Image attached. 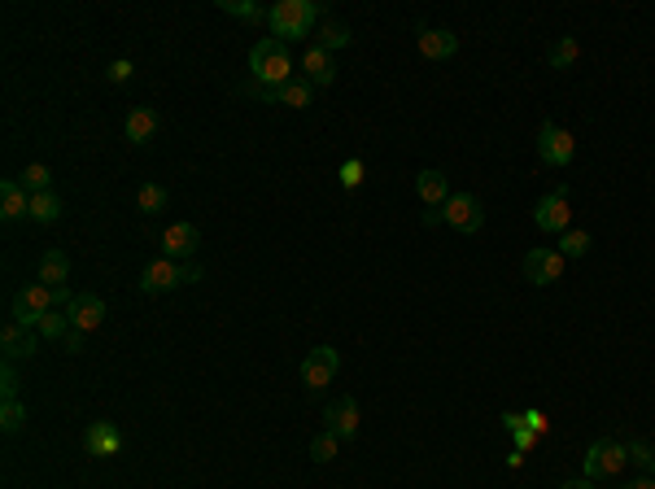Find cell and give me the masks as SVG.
Returning <instances> with one entry per match:
<instances>
[{
  "label": "cell",
  "instance_id": "29",
  "mask_svg": "<svg viewBox=\"0 0 655 489\" xmlns=\"http://www.w3.org/2000/svg\"><path fill=\"white\" fill-rule=\"evenodd\" d=\"M70 328H75V324H70V314H66V311H48L40 319V328H36V333H40L44 341H61Z\"/></svg>",
  "mask_w": 655,
  "mask_h": 489
},
{
  "label": "cell",
  "instance_id": "24",
  "mask_svg": "<svg viewBox=\"0 0 655 489\" xmlns=\"http://www.w3.org/2000/svg\"><path fill=\"white\" fill-rule=\"evenodd\" d=\"M576 58H581V44H576L573 36H559L555 44L546 48V66H551V70H568Z\"/></svg>",
  "mask_w": 655,
  "mask_h": 489
},
{
  "label": "cell",
  "instance_id": "20",
  "mask_svg": "<svg viewBox=\"0 0 655 489\" xmlns=\"http://www.w3.org/2000/svg\"><path fill=\"white\" fill-rule=\"evenodd\" d=\"M26 210H31V193L22 188V179H5V184H0V218L14 223V218H22Z\"/></svg>",
  "mask_w": 655,
  "mask_h": 489
},
{
  "label": "cell",
  "instance_id": "11",
  "mask_svg": "<svg viewBox=\"0 0 655 489\" xmlns=\"http://www.w3.org/2000/svg\"><path fill=\"white\" fill-rule=\"evenodd\" d=\"M201 250V228L197 223H171L162 232V258H175V262H193Z\"/></svg>",
  "mask_w": 655,
  "mask_h": 489
},
{
  "label": "cell",
  "instance_id": "38",
  "mask_svg": "<svg viewBox=\"0 0 655 489\" xmlns=\"http://www.w3.org/2000/svg\"><path fill=\"white\" fill-rule=\"evenodd\" d=\"M524 424H529L537 437H546V432H551V420H546V411H524Z\"/></svg>",
  "mask_w": 655,
  "mask_h": 489
},
{
  "label": "cell",
  "instance_id": "3",
  "mask_svg": "<svg viewBox=\"0 0 655 489\" xmlns=\"http://www.w3.org/2000/svg\"><path fill=\"white\" fill-rule=\"evenodd\" d=\"M424 223L437 228V223H446V228H455L463 236H477L485 228V210H481V201L472 193H450V201L441 206V210H424Z\"/></svg>",
  "mask_w": 655,
  "mask_h": 489
},
{
  "label": "cell",
  "instance_id": "8",
  "mask_svg": "<svg viewBox=\"0 0 655 489\" xmlns=\"http://www.w3.org/2000/svg\"><path fill=\"white\" fill-rule=\"evenodd\" d=\"M573 154H576L573 132H564L559 122H542V127H537V157H542L546 166H568Z\"/></svg>",
  "mask_w": 655,
  "mask_h": 489
},
{
  "label": "cell",
  "instance_id": "21",
  "mask_svg": "<svg viewBox=\"0 0 655 489\" xmlns=\"http://www.w3.org/2000/svg\"><path fill=\"white\" fill-rule=\"evenodd\" d=\"M36 280H40V284H48V289H66V280H70V258L61 254V250H44Z\"/></svg>",
  "mask_w": 655,
  "mask_h": 489
},
{
  "label": "cell",
  "instance_id": "17",
  "mask_svg": "<svg viewBox=\"0 0 655 489\" xmlns=\"http://www.w3.org/2000/svg\"><path fill=\"white\" fill-rule=\"evenodd\" d=\"M416 193H419V201H424L428 210H441V206L450 201V179H446V171L428 166V171H419L416 175Z\"/></svg>",
  "mask_w": 655,
  "mask_h": 489
},
{
  "label": "cell",
  "instance_id": "26",
  "mask_svg": "<svg viewBox=\"0 0 655 489\" xmlns=\"http://www.w3.org/2000/svg\"><path fill=\"white\" fill-rule=\"evenodd\" d=\"M166 201H171V193L162 188V184H140V193H136V210L140 215H158V210H166Z\"/></svg>",
  "mask_w": 655,
  "mask_h": 489
},
{
  "label": "cell",
  "instance_id": "39",
  "mask_svg": "<svg viewBox=\"0 0 655 489\" xmlns=\"http://www.w3.org/2000/svg\"><path fill=\"white\" fill-rule=\"evenodd\" d=\"M83 341H88V333H79V328H70V333L61 336V345H66V354H83Z\"/></svg>",
  "mask_w": 655,
  "mask_h": 489
},
{
  "label": "cell",
  "instance_id": "18",
  "mask_svg": "<svg viewBox=\"0 0 655 489\" xmlns=\"http://www.w3.org/2000/svg\"><path fill=\"white\" fill-rule=\"evenodd\" d=\"M301 70H306V83L328 88V83L337 79V61H333V53H323L319 44H306V53H301Z\"/></svg>",
  "mask_w": 655,
  "mask_h": 489
},
{
  "label": "cell",
  "instance_id": "15",
  "mask_svg": "<svg viewBox=\"0 0 655 489\" xmlns=\"http://www.w3.org/2000/svg\"><path fill=\"white\" fill-rule=\"evenodd\" d=\"M416 48L428 61H450L459 53V36L441 31V27H419V31H416Z\"/></svg>",
  "mask_w": 655,
  "mask_h": 489
},
{
  "label": "cell",
  "instance_id": "22",
  "mask_svg": "<svg viewBox=\"0 0 655 489\" xmlns=\"http://www.w3.org/2000/svg\"><path fill=\"white\" fill-rule=\"evenodd\" d=\"M311 101H315V83H306V79H293V83H280V88H276V105L306 110Z\"/></svg>",
  "mask_w": 655,
  "mask_h": 489
},
{
  "label": "cell",
  "instance_id": "41",
  "mask_svg": "<svg viewBox=\"0 0 655 489\" xmlns=\"http://www.w3.org/2000/svg\"><path fill=\"white\" fill-rule=\"evenodd\" d=\"M620 489H655V481L651 476H638V481H629V485H620Z\"/></svg>",
  "mask_w": 655,
  "mask_h": 489
},
{
  "label": "cell",
  "instance_id": "35",
  "mask_svg": "<svg viewBox=\"0 0 655 489\" xmlns=\"http://www.w3.org/2000/svg\"><path fill=\"white\" fill-rule=\"evenodd\" d=\"M629 463H638L642 472H655V446L651 441H634V446H629Z\"/></svg>",
  "mask_w": 655,
  "mask_h": 489
},
{
  "label": "cell",
  "instance_id": "30",
  "mask_svg": "<svg viewBox=\"0 0 655 489\" xmlns=\"http://www.w3.org/2000/svg\"><path fill=\"white\" fill-rule=\"evenodd\" d=\"M218 9L240 22H267V9H262V5H249V0H218Z\"/></svg>",
  "mask_w": 655,
  "mask_h": 489
},
{
  "label": "cell",
  "instance_id": "25",
  "mask_svg": "<svg viewBox=\"0 0 655 489\" xmlns=\"http://www.w3.org/2000/svg\"><path fill=\"white\" fill-rule=\"evenodd\" d=\"M350 27H345V22H328L323 18V27H319V48H323V53H341V48H350Z\"/></svg>",
  "mask_w": 655,
  "mask_h": 489
},
{
  "label": "cell",
  "instance_id": "23",
  "mask_svg": "<svg viewBox=\"0 0 655 489\" xmlns=\"http://www.w3.org/2000/svg\"><path fill=\"white\" fill-rule=\"evenodd\" d=\"M26 218L31 223H40V228H48V223H58L61 218V197L48 188V193H36L31 197V210H26Z\"/></svg>",
  "mask_w": 655,
  "mask_h": 489
},
{
  "label": "cell",
  "instance_id": "13",
  "mask_svg": "<svg viewBox=\"0 0 655 489\" xmlns=\"http://www.w3.org/2000/svg\"><path fill=\"white\" fill-rule=\"evenodd\" d=\"M323 429L333 432V437H341V441H350L358 432V402L350 393H341V398H333L323 407Z\"/></svg>",
  "mask_w": 655,
  "mask_h": 489
},
{
  "label": "cell",
  "instance_id": "36",
  "mask_svg": "<svg viewBox=\"0 0 655 489\" xmlns=\"http://www.w3.org/2000/svg\"><path fill=\"white\" fill-rule=\"evenodd\" d=\"M132 75H136V66H132L127 58L110 61V70H105V79H110V83H132Z\"/></svg>",
  "mask_w": 655,
  "mask_h": 489
},
{
  "label": "cell",
  "instance_id": "33",
  "mask_svg": "<svg viewBox=\"0 0 655 489\" xmlns=\"http://www.w3.org/2000/svg\"><path fill=\"white\" fill-rule=\"evenodd\" d=\"M555 250L564 258H586V254H590V232H573V228H568V232L559 236Z\"/></svg>",
  "mask_w": 655,
  "mask_h": 489
},
{
  "label": "cell",
  "instance_id": "31",
  "mask_svg": "<svg viewBox=\"0 0 655 489\" xmlns=\"http://www.w3.org/2000/svg\"><path fill=\"white\" fill-rule=\"evenodd\" d=\"M337 451H341V437H333L328 429L319 432V437H311V459H315V463H333Z\"/></svg>",
  "mask_w": 655,
  "mask_h": 489
},
{
  "label": "cell",
  "instance_id": "16",
  "mask_svg": "<svg viewBox=\"0 0 655 489\" xmlns=\"http://www.w3.org/2000/svg\"><path fill=\"white\" fill-rule=\"evenodd\" d=\"M158 127H162V114L153 105H136V110L127 114V122H122V132H127V140H132L136 149H144L149 140L158 136Z\"/></svg>",
  "mask_w": 655,
  "mask_h": 489
},
{
  "label": "cell",
  "instance_id": "1",
  "mask_svg": "<svg viewBox=\"0 0 655 489\" xmlns=\"http://www.w3.org/2000/svg\"><path fill=\"white\" fill-rule=\"evenodd\" d=\"M323 5L319 0H276L271 9H267V27H271V36L276 39H306L315 31V22H323Z\"/></svg>",
  "mask_w": 655,
  "mask_h": 489
},
{
  "label": "cell",
  "instance_id": "14",
  "mask_svg": "<svg viewBox=\"0 0 655 489\" xmlns=\"http://www.w3.org/2000/svg\"><path fill=\"white\" fill-rule=\"evenodd\" d=\"M83 451L92 454V459H114L122 451V432L110 424V420H97V424H88L83 432Z\"/></svg>",
  "mask_w": 655,
  "mask_h": 489
},
{
  "label": "cell",
  "instance_id": "5",
  "mask_svg": "<svg viewBox=\"0 0 655 489\" xmlns=\"http://www.w3.org/2000/svg\"><path fill=\"white\" fill-rule=\"evenodd\" d=\"M337 372H341V354L333 345H315L301 358V385H306V393H323L337 380Z\"/></svg>",
  "mask_w": 655,
  "mask_h": 489
},
{
  "label": "cell",
  "instance_id": "40",
  "mask_svg": "<svg viewBox=\"0 0 655 489\" xmlns=\"http://www.w3.org/2000/svg\"><path fill=\"white\" fill-rule=\"evenodd\" d=\"M559 489H595V481H586V476H576V481H564Z\"/></svg>",
  "mask_w": 655,
  "mask_h": 489
},
{
  "label": "cell",
  "instance_id": "19",
  "mask_svg": "<svg viewBox=\"0 0 655 489\" xmlns=\"http://www.w3.org/2000/svg\"><path fill=\"white\" fill-rule=\"evenodd\" d=\"M70 324L79 328V333H92V328H100L105 324V302H100L97 293H75V302H70Z\"/></svg>",
  "mask_w": 655,
  "mask_h": 489
},
{
  "label": "cell",
  "instance_id": "27",
  "mask_svg": "<svg viewBox=\"0 0 655 489\" xmlns=\"http://www.w3.org/2000/svg\"><path fill=\"white\" fill-rule=\"evenodd\" d=\"M502 429L512 432L516 451H534L537 441H542V437H537V432L529 429V424H524V415H516V411H507V415H502Z\"/></svg>",
  "mask_w": 655,
  "mask_h": 489
},
{
  "label": "cell",
  "instance_id": "28",
  "mask_svg": "<svg viewBox=\"0 0 655 489\" xmlns=\"http://www.w3.org/2000/svg\"><path fill=\"white\" fill-rule=\"evenodd\" d=\"M22 188H26L31 197H36V193H48V188H53V171H48L44 162H31V166L22 171Z\"/></svg>",
  "mask_w": 655,
  "mask_h": 489
},
{
  "label": "cell",
  "instance_id": "34",
  "mask_svg": "<svg viewBox=\"0 0 655 489\" xmlns=\"http://www.w3.org/2000/svg\"><path fill=\"white\" fill-rule=\"evenodd\" d=\"M363 175H367V166H363V157H350V162L341 166V188H350V193H354L358 184H363Z\"/></svg>",
  "mask_w": 655,
  "mask_h": 489
},
{
  "label": "cell",
  "instance_id": "12",
  "mask_svg": "<svg viewBox=\"0 0 655 489\" xmlns=\"http://www.w3.org/2000/svg\"><path fill=\"white\" fill-rule=\"evenodd\" d=\"M184 284V267H179L175 258H158V262H149L144 271H140V293L158 297V293H171Z\"/></svg>",
  "mask_w": 655,
  "mask_h": 489
},
{
  "label": "cell",
  "instance_id": "10",
  "mask_svg": "<svg viewBox=\"0 0 655 489\" xmlns=\"http://www.w3.org/2000/svg\"><path fill=\"white\" fill-rule=\"evenodd\" d=\"M564 262H568V258L559 254V250H551V245L529 250V254H524V280L537 284V289H546V284H555L559 275H564Z\"/></svg>",
  "mask_w": 655,
  "mask_h": 489
},
{
  "label": "cell",
  "instance_id": "4",
  "mask_svg": "<svg viewBox=\"0 0 655 489\" xmlns=\"http://www.w3.org/2000/svg\"><path fill=\"white\" fill-rule=\"evenodd\" d=\"M48 311H58V306H53V289L36 280V284H26V289H18V293H14L9 319H18L22 328H40V319Z\"/></svg>",
  "mask_w": 655,
  "mask_h": 489
},
{
  "label": "cell",
  "instance_id": "6",
  "mask_svg": "<svg viewBox=\"0 0 655 489\" xmlns=\"http://www.w3.org/2000/svg\"><path fill=\"white\" fill-rule=\"evenodd\" d=\"M629 463V446H620L612 437L595 441L586 451V481H607V476H620V468Z\"/></svg>",
  "mask_w": 655,
  "mask_h": 489
},
{
  "label": "cell",
  "instance_id": "32",
  "mask_svg": "<svg viewBox=\"0 0 655 489\" xmlns=\"http://www.w3.org/2000/svg\"><path fill=\"white\" fill-rule=\"evenodd\" d=\"M22 424H26V407H22L18 398H5V407H0V429L9 432H22Z\"/></svg>",
  "mask_w": 655,
  "mask_h": 489
},
{
  "label": "cell",
  "instance_id": "9",
  "mask_svg": "<svg viewBox=\"0 0 655 489\" xmlns=\"http://www.w3.org/2000/svg\"><path fill=\"white\" fill-rule=\"evenodd\" d=\"M44 336L36 328H22L18 319H5L0 328V350H5V363H22V358H36L40 354Z\"/></svg>",
  "mask_w": 655,
  "mask_h": 489
},
{
  "label": "cell",
  "instance_id": "7",
  "mask_svg": "<svg viewBox=\"0 0 655 489\" xmlns=\"http://www.w3.org/2000/svg\"><path fill=\"white\" fill-rule=\"evenodd\" d=\"M534 223L542 232L551 236H564L573 228V206H568V188H555V193H546L542 201L534 206Z\"/></svg>",
  "mask_w": 655,
  "mask_h": 489
},
{
  "label": "cell",
  "instance_id": "37",
  "mask_svg": "<svg viewBox=\"0 0 655 489\" xmlns=\"http://www.w3.org/2000/svg\"><path fill=\"white\" fill-rule=\"evenodd\" d=\"M18 372H14V363H5V367H0V393H5V398H18Z\"/></svg>",
  "mask_w": 655,
  "mask_h": 489
},
{
  "label": "cell",
  "instance_id": "2",
  "mask_svg": "<svg viewBox=\"0 0 655 489\" xmlns=\"http://www.w3.org/2000/svg\"><path fill=\"white\" fill-rule=\"evenodd\" d=\"M249 79H259L267 88H280V83H293V58H289V44L284 39H259L249 48Z\"/></svg>",
  "mask_w": 655,
  "mask_h": 489
}]
</instances>
